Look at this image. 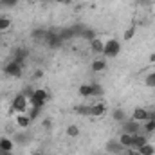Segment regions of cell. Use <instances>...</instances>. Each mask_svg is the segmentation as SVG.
Returning a JSON list of instances; mask_svg holds the SVG:
<instances>
[{"instance_id": "6da1fadb", "label": "cell", "mask_w": 155, "mask_h": 155, "mask_svg": "<svg viewBox=\"0 0 155 155\" xmlns=\"http://www.w3.org/2000/svg\"><path fill=\"white\" fill-rule=\"evenodd\" d=\"M51 99V94L45 90V88H36L35 90V96L29 99V105L33 107V108H38V110H41L45 105H47V101Z\"/></svg>"}, {"instance_id": "7a4b0ae2", "label": "cell", "mask_w": 155, "mask_h": 155, "mask_svg": "<svg viewBox=\"0 0 155 155\" xmlns=\"http://www.w3.org/2000/svg\"><path fill=\"white\" fill-rule=\"evenodd\" d=\"M29 99L25 97V96H22V94H16L15 97H13V101H11V108H13V112H16V114H25L27 110H29Z\"/></svg>"}, {"instance_id": "3957f363", "label": "cell", "mask_w": 155, "mask_h": 155, "mask_svg": "<svg viewBox=\"0 0 155 155\" xmlns=\"http://www.w3.org/2000/svg\"><path fill=\"white\" fill-rule=\"evenodd\" d=\"M141 123L139 121H135V119H132V117H128V119H124L123 123H121V130H123V134H130V135H137V134H141Z\"/></svg>"}, {"instance_id": "277c9868", "label": "cell", "mask_w": 155, "mask_h": 155, "mask_svg": "<svg viewBox=\"0 0 155 155\" xmlns=\"http://www.w3.org/2000/svg\"><path fill=\"white\" fill-rule=\"evenodd\" d=\"M119 52H121V43H119V40L110 38V40L105 41V51H103L105 58H117Z\"/></svg>"}, {"instance_id": "5b68a950", "label": "cell", "mask_w": 155, "mask_h": 155, "mask_svg": "<svg viewBox=\"0 0 155 155\" xmlns=\"http://www.w3.org/2000/svg\"><path fill=\"white\" fill-rule=\"evenodd\" d=\"M4 72L11 78H22V74H24V65H22L20 61H16V60H11V61L4 67Z\"/></svg>"}, {"instance_id": "8992f818", "label": "cell", "mask_w": 155, "mask_h": 155, "mask_svg": "<svg viewBox=\"0 0 155 155\" xmlns=\"http://www.w3.org/2000/svg\"><path fill=\"white\" fill-rule=\"evenodd\" d=\"M105 148H107V153L110 155H121L123 153V146H121V143H119V139H110L107 144H105Z\"/></svg>"}, {"instance_id": "52a82bcc", "label": "cell", "mask_w": 155, "mask_h": 155, "mask_svg": "<svg viewBox=\"0 0 155 155\" xmlns=\"http://www.w3.org/2000/svg\"><path fill=\"white\" fill-rule=\"evenodd\" d=\"M27 58H29V49H27V47H16V49L13 51V60L20 61L22 65H25Z\"/></svg>"}, {"instance_id": "ba28073f", "label": "cell", "mask_w": 155, "mask_h": 155, "mask_svg": "<svg viewBox=\"0 0 155 155\" xmlns=\"http://www.w3.org/2000/svg\"><path fill=\"white\" fill-rule=\"evenodd\" d=\"M107 114V105L105 103H96V105H90V117H103Z\"/></svg>"}, {"instance_id": "9c48e42d", "label": "cell", "mask_w": 155, "mask_h": 155, "mask_svg": "<svg viewBox=\"0 0 155 155\" xmlns=\"http://www.w3.org/2000/svg\"><path fill=\"white\" fill-rule=\"evenodd\" d=\"M148 117H150V110H146V108H143V107H137V108L132 112V119H135V121H139V123L148 121Z\"/></svg>"}, {"instance_id": "30bf717a", "label": "cell", "mask_w": 155, "mask_h": 155, "mask_svg": "<svg viewBox=\"0 0 155 155\" xmlns=\"http://www.w3.org/2000/svg\"><path fill=\"white\" fill-rule=\"evenodd\" d=\"M16 126L18 128H22V130H27L29 126H31V123H33V119L27 116V114H16Z\"/></svg>"}, {"instance_id": "8fae6325", "label": "cell", "mask_w": 155, "mask_h": 155, "mask_svg": "<svg viewBox=\"0 0 155 155\" xmlns=\"http://www.w3.org/2000/svg\"><path fill=\"white\" fill-rule=\"evenodd\" d=\"M107 71V60L105 58H97L92 61V72L99 74V72H105Z\"/></svg>"}, {"instance_id": "7c38bea8", "label": "cell", "mask_w": 155, "mask_h": 155, "mask_svg": "<svg viewBox=\"0 0 155 155\" xmlns=\"http://www.w3.org/2000/svg\"><path fill=\"white\" fill-rule=\"evenodd\" d=\"M146 143H150V139H148V135L146 134H137V135H134V150H139L141 146H144Z\"/></svg>"}, {"instance_id": "4fadbf2b", "label": "cell", "mask_w": 155, "mask_h": 155, "mask_svg": "<svg viewBox=\"0 0 155 155\" xmlns=\"http://www.w3.org/2000/svg\"><path fill=\"white\" fill-rule=\"evenodd\" d=\"M90 49H92V52H96V54H103V51H105V41L101 38H94L90 41Z\"/></svg>"}, {"instance_id": "5bb4252c", "label": "cell", "mask_w": 155, "mask_h": 155, "mask_svg": "<svg viewBox=\"0 0 155 155\" xmlns=\"http://www.w3.org/2000/svg\"><path fill=\"white\" fill-rule=\"evenodd\" d=\"M119 143H121V146H123L124 150H128V148L134 146V135H130V134H121V135H119Z\"/></svg>"}, {"instance_id": "9a60e30c", "label": "cell", "mask_w": 155, "mask_h": 155, "mask_svg": "<svg viewBox=\"0 0 155 155\" xmlns=\"http://www.w3.org/2000/svg\"><path fill=\"white\" fill-rule=\"evenodd\" d=\"M58 35H60V38H61V41H63V43H65V41H69V40H72V38H76V35H74L72 27H63Z\"/></svg>"}, {"instance_id": "2e32d148", "label": "cell", "mask_w": 155, "mask_h": 155, "mask_svg": "<svg viewBox=\"0 0 155 155\" xmlns=\"http://www.w3.org/2000/svg\"><path fill=\"white\" fill-rule=\"evenodd\" d=\"M31 36L35 41H40V43H43L45 41V36H47V29H41V27H36L33 33H31Z\"/></svg>"}, {"instance_id": "e0dca14e", "label": "cell", "mask_w": 155, "mask_h": 155, "mask_svg": "<svg viewBox=\"0 0 155 155\" xmlns=\"http://www.w3.org/2000/svg\"><path fill=\"white\" fill-rule=\"evenodd\" d=\"M90 88H92V97H103L105 96V88L101 83H90Z\"/></svg>"}, {"instance_id": "ac0fdd59", "label": "cell", "mask_w": 155, "mask_h": 155, "mask_svg": "<svg viewBox=\"0 0 155 155\" xmlns=\"http://www.w3.org/2000/svg\"><path fill=\"white\" fill-rule=\"evenodd\" d=\"M11 24H13L11 16H7V15H2V16H0V33H5V31L11 27Z\"/></svg>"}, {"instance_id": "d6986e66", "label": "cell", "mask_w": 155, "mask_h": 155, "mask_svg": "<svg viewBox=\"0 0 155 155\" xmlns=\"http://www.w3.org/2000/svg\"><path fill=\"white\" fill-rule=\"evenodd\" d=\"M78 94L81 97H92V88H90V83H85L78 88Z\"/></svg>"}, {"instance_id": "ffe728a7", "label": "cell", "mask_w": 155, "mask_h": 155, "mask_svg": "<svg viewBox=\"0 0 155 155\" xmlns=\"http://www.w3.org/2000/svg\"><path fill=\"white\" fill-rule=\"evenodd\" d=\"M79 38L87 40V41H88V43H90V41H92V40H94V38H97V36H96V31H94V29H90V27H85V29H83V33H81V36H79Z\"/></svg>"}, {"instance_id": "44dd1931", "label": "cell", "mask_w": 155, "mask_h": 155, "mask_svg": "<svg viewBox=\"0 0 155 155\" xmlns=\"http://www.w3.org/2000/svg\"><path fill=\"white\" fill-rule=\"evenodd\" d=\"M13 146L15 143L7 137H0V150H5V152H13Z\"/></svg>"}, {"instance_id": "7402d4cb", "label": "cell", "mask_w": 155, "mask_h": 155, "mask_svg": "<svg viewBox=\"0 0 155 155\" xmlns=\"http://www.w3.org/2000/svg\"><path fill=\"white\" fill-rule=\"evenodd\" d=\"M74 112L78 116L90 117V105H78V107H74Z\"/></svg>"}, {"instance_id": "603a6c76", "label": "cell", "mask_w": 155, "mask_h": 155, "mask_svg": "<svg viewBox=\"0 0 155 155\" xmlns=\"http://www.w3.org/2000/svg\"><path fill=\"white\" fill-rule=\"evenodd\" d=\"M112 119H114V121H119V123H123L124 119H128V116H126V112H124L123 108H116V110L112 112Z\"/></svg>"}, {"instance_id": "cb8c5ba5", "label": "cell", "mask_w": 155, "mask_h": 155, "mask_svg": "<svg viewBox=\"0 0 155 155\" xmlns=\"http://www.w3.org/2000/svg\"><path fill=\"white\" fill-rule=\"evenodd\" d=\"M137 152H139L141 155H155V146L153 144H150V143H146V144L141 146Z\"/></svg>"}, {"instance_id": "d4e9b609", "label": "cell", "mask_w": 155, "mask_h": 155, "mask_svg": "<svg viewBox=\"0 0 155 155\" xmlns=\"http://www.w3.org/2000/svg\"><path fill=\"white\" fill-rule=\"evenodd\" d=\"M144 85H146L148 88H155V71H152L148 76L144 78Z\"/></svg>"}, {"instance_id": "484cf974", "label": "cell", "mask_w": 155, "mask_h": 155, "mask_svg": "<svg viewBox=\"0 0 155 155\" xmlns=\"http://www.w3.org/2000/svg\"><path fill=\"white\" fill-rule=\"evenodd\" d=\"M35 90H36V88H33L31 85H27V87H24V88L20 90V94H22V96H25L27 99H31V97L35 96Z\"/></svg>"}, {"instance_id": "4316f807", "label": "cell", "mask_w": 155, "mask_h": 155, "mask_svg": "<svg viewBox=\"0 0 155 155\" xmlns=\"http://www.w3.org/2000/svg\"><path fill=\"white\" fill-rule=\"evenodd\" d=\"M67 135L69 137H78L79 135V126L78 124H69L67 126Z\"/></svg>"}, {"instance_id": "83f0119b", "label": "cell", "mask_w": 155, "mask_h": 155, "mask_svg": "<svg viewBox=\"0 0 155 155\" xmlns=\"http://www.w3.org/2000/svg\"><path fill=\"white\" fill-rule=\"evenodd\" d=\"M155 132V119H150V121H144V134H153Z\"/></svg>"}, {"instance_id": "f1b7e54d", "label": "cell", "mask_w": 155, "mask_h": 155, "mask_svg": "<svg viewBox=\"0 0 155 155\" xmlns=\"http://www.w3.org/2000/svg\"><path fill=\"white\" fill-rule=\"evenodd\" d=\"M134 36H135V25H132V27H128V29L124 31V36H123V38L126 40V41H130V40L134 38Z\"/></svg>"}, {"instance_id": "f546056e", "label": "cell", "mask_w": 155, "mask_h": 155, "mask_svg": "<svg viewBox=\"0 0 155 155\" xmlns=\"http://www.w3.org/2000/svg\"><path fill=\"white\" fill-rule=\"evenodd\" d=\"M0 4H2V7H15L18 4V0H0Z\"/></svg>"}, {"instance_id": "4dcf8cb0", "label": "cell", "mask_w": 155, "mask_h": 155, "mask_svg": "<svg viewBox=\"0 0 155 155\" xmlns=\"http://www.w3.org/2000/svg\"><path fill=\"white\" fill-rule=\"evenodd\" d=\"M40 112H41V110H38V108H33V107H31V110H29V114H27V116H29L31 119H33V121H35V119H38Z\"/></svg>"}, {"instance_id": "1f68e13d", "label": "cell", "mask_w": 155, "mask_h": 155, "mask_svg": "<svg viewBox=\"0 0 155 155\" xmlns=\"http://www.w3.org/2000/svg\"><path fill=\"white\" fill-rule=\"evenodd\" d=\"M124 155H141L137 150H134V148H128L126 152H124Z\"/></svg>"}, {"instance_id": "d6a6232c", "label": "cell", "mask_w": 155, "mask_h": 155, "mask_svg": "<svg viewBox=\"0 0 155 155\" xmlns=\"http://www.w3.org/2000/svg\"><path fill=\"white\" fill-rule=\"evenodd\" d=\"M41 76H43V71H36V72L33 74V78H35V79H40Z\"/></svg>"}, {"instance_id": "836d02e7", "label": "cell", "mask_w": 155, "mask_h": 155, "mask_svg": "<svg viewBox=\"0 0 155 155\" xmlns=\"http://www.w3.org/2000/svg\"><path fill=\"white\" fill-rule=\"evenodd\" d=\"M139 2V5H150L152 4V0H137Z\"/></svg>"}, {"instance_id": "e575fe53", "label": "cell", "mask_w": 155, "mask_h": 155, "mask_svg": "<svg viewBox=\"0 0 155 155\" xmlns=\"http://www.w3.org/2000/svg\"><path fill=\"white\" fill-rule=\"evenodd\" d=\"M43 126H45V128H51V119H45V121H43Z\"/></svg>"}, {"instance_id": "d590c367", "label": "cell", "mask_w": 155, "mask_h": 155, "mask_svg": "<svg viewBox=\"0 0 155 155\" xmlns=\"http://www.w3.org/2000/svg\"><path fill=\"white\" fill-rule=\"evenodd\" d=\"M56 2H60V4H63V5H69L72 0H56Z\"/></svg>"}, {"instance_id": "8d00e7d4", "label": "cell", "mask_w": 155, "mask_h": 155, "mask_svg": "<svg viewBox=\"0 0 155 155\" xmlns=\"http://www.w3.org/2000/svg\"><path fill=\"white\" fill-rule=\"evenodd\" d=\"M0 155H13V152H5V150H0Z\"/></svg>"}, {"instance_id": "74e56055", "label": "cell", "mask_w": 155, "mask_h": 155, "mask_svg": "<svg viewBox=\"0 0 155 155\" xmlns=\"http://www.w3.org/2000/svg\"><path fill=\"white\" fill-rule=\"evenodd\" d=\"M31 155H43V152H40V150H35V152H33Z\"/></svg>"}, {"instance_id": "f35d334b", "label": "cell", "mask_w": 155, "mask_h": 155, "mask_svg": "<svg viewBox=\"0 0 155 155\" xmlns=\"http://www.w3.org/2000/svg\"><path fill=\"white\" fill-rule=\"evenodd\" d=\"M152 112H153V116H155V107H153V110H152Z\"/></svg>"}, {"instance_id": "ab89813d", "label": "cell", "mask_w": 155, "mask_h": 155, "mask_svg": "<svg viewBox=\"0 0 155 155\" xmlns=\"http://www.w3.org/2000/svg\"><path fill=\"white\" fill-rule=\"evenodd\" d=\"M41 2H51V0H41Z\"/></svg>"}, {"instance_id": "60d3db41", "label": "cell", "mask_w": 155, "mask_h": 155, "mask_svg": "<svg viewBox=\"0 0 155 155\" xmlns=\"http://www.w3.org/2000/svg\"><path fill=\"white\" fill-rule=\"evenodd\" d=\"M29 2H36V0H29Z\"/></svg>"}, {"instance_id": "b9f144b4", "label": "cell", "mask_w": 155, "mask_h": 155, "mask_svg": "<svg viewBox=\"0 0 155 155\" xmlns=\"http://www.w3.org/2000/svg\"><path fill=\"white\" fill-rule=\"evenodd\" d=\"M0 7H2V4H0Z\"/></svg>"}]
</instances>
